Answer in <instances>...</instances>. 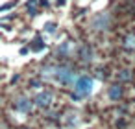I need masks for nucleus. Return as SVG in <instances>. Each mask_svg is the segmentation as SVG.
Here are the masks:
<instances>
[{"mask_svg":"<svg viewBox=\"0 0 135 129\" xmlns=\"http://www.w3.org/2000/svg\"><path fill=\"white\" fill-rule=\"evenodd\" d=\"M43 76L45 78H52L54 81L61 83V85H72L76 76L69 66H46L43 68Z\"/></svg>","mask_w":135,"mask_h":129,"instance_id":"obj_1","label":"nucleus"},{"mask_svg":"<svg viewBox=\"0 0 135 129\" xmlns=\"http://www.w3.org/2000/svg\"><path fill=\"white\" fill-rule=\"evenodd\" d=\"M74 90L78 96H89L94 90V79L89 76H80L74 79Z\"/></svg>","mask_w":135,"mask_h":129,"instance_id":"obj_2","label":"nucleus"},{"mask_svg":"<svg viewBox=\"0 0 135 129\" xmlns=\"http://www.w3.org/2000/svg\"><path fill=\"white\" fill-rule=\"evenodd\" d=\"M33 103H35L37 107H48V105L52 103V92H50V90H43V92H39V94L35 96Z\"/></svg>","mask_w":135,"mask_h":129,"instance_id":"obj_3","label":"nucleus"},{"mask_svg":"<svg viewBox=\"0 0 135 129\" xmlns=\"http://www.w3.org/2000/svg\"><path fill=\"white\" fill-rule=\"evenodd\" d=\"M107 26H109V17L107 15L100 13L93 19V28L94 30H107Z\"/></svg>","mask_w":135,"mask_h":129,"instance_id":"obj_4","label":"nucleus"},{"mask_svg":"<svg viewBox=\"0 0 135 129\" xmlns=\"http://www.w3.org/2000/svg\"><path fill=\"white\" fill-rule=\"evenodd\" d=\"M32 107H33V100H30V98H19L15 101V109L21 112H30Z\"/></svg>","mask_w":135,"mask_h":129,"instance_id":"obj_5","label":"nucleus"},{"mask_svg":"<svg viewBox=\"0 0 135 129\" xmlns=\"http://www.w3.org/2000/svg\"><path fill=\"white\" fill-rule=\"evenodd\" d=\"M109 98L111 100H118L120 96H122V87L120 85H113V87H109Z\"/></svg>","mask_w":135,"mask_h":129,"instance_id":"obj_6","label":"nucleus"},{"mask_svg":"<svg viewBox=\"0 0 135 129\" xmlns=\"http://www.w3.org/2000/svg\"><path fill=\"white\" fill-rule=\"evenodd\" d=\"M45 48H46V44H45L39 37H37L32 44H30V50H33V52H41V50H45Z\"/></svg>","mask_w":135,"mask_h":129,"instance_id":"obj_7","label":"nucleus"},{"mask_svg":"<svg viewBox=\"0 0 135 129\" xmlns=\"http://www.w3.org/2000/svg\"><path fill=\"white\" fill-rule=\"evenodd\" d=\"M80 57H81L83 61H91V59H93V50H91L89 46H83V48L80 50Z\"/></svg>","mask_w":135,"mask_h":129,"instance_id":"obj_8","label":"nucleus"},{"mask_svg":"<svg viewBox=\"0 0 135 129\" xmlns=\"http://www.w3.org/2000/svg\"><path fill=\"white\" fill-rule=\"evenodd\" d=\"M37 6H39V0H28L26 8H28L30 15H37Z\"/></svg>","mask_w":135,"mask_h":129,"instance_id":"obj_9","label":"nucleus"},{"mask_svg":"<svg viewBox=\"0 0 135 129\" xmlns=\"http://www.w3.org/2000/svg\"><path fill=\"white\" fill-rule=\"evenodd\" d=\"M124 46H126L128 50H135V35H128V37L124 39Z\"/></svg>","mask_w":135,"mask_h":129,"instance_id":"obj_10","label":"nucleus"},{"mask_svg":"<svg viewBox=\"0 0 135 129\" xmlns=\"http://www.w3.org/2000/svg\"><path fill=\"white\" fill-rule=\"evenodd\" d=\"M70 46H72L70 41H65V43L57 48V54H69V52H70Z\"/></svg>","mask_w":135,"mask_h":129,"instance_id":"obj_11","label":"nucleus"},{"mask_svg":"<svg viewBox=\"0 0 135 129\" xmlns=\"http://www.w3.org/2000/svg\"><path fill=\"white\" fill-rule=\"evenodd\" d=\"M43 28H45V32H46V33H50V35H52V33H56V22H46Z\"/></svg>","mask_w":135,"mask_h":129,"instance_id":"obj_12","label":"nucleus"},{"mask_svg":"<svg viewBox=\"0 0 135 129\" xmlns=\"http://www.w3.org/2000/svg\"><path fill=\"white\" fill-rule=\"evenodd\" d=\"M17 6V0H11V2H8V4H4V6H0V13H4V11H8V9H11V8H15Z\"/></svg>","mask_w":135,"mask_h":129,"instance_id":"obj_13","label":"nucleus"},{"mask_svg":"<svg viewBox=\"0 0 135 129\" xmlns=\"http://www.w3.org/2000/svg\"><path fill=\"white\" fill-rule=\"evenodd\" d=\"M118 78H120V79H124V81H126V79H129V72H128V70H122V72H120V74H118Z\"/></svg>","mask_w":135,"mask_h":129,"instance_id":"obj_14","label":"nucleus"},{"mask_svg":"<svg viewBox=\"0 0 135 129\" xmlns=\"http://www.w3.org/2000/svg\"><path fill=\"white\" fill-rule=\"evenodd\" d=\"M56 4H57V6H59V8H63V6H65V4H67V0H57V2H56Z\"/></svg>","mask_w":135,"mask_h":129,"instance_id":"obj_15","label":"nucleus"},{"mask_svg":"<svg viewBox=\"0 0 135 129\" xmlns=\"http://www.w3.org/2000/svg\"><path fill=\"white\" fill-rule=\"evenodd\" d=\"M30 85H32V87H39V81H37V79H32Z\"/></svg>","mask_w":135,"mask_h":129,"instance_id":"obj_16","label":"nucleus"}]
</instances>
